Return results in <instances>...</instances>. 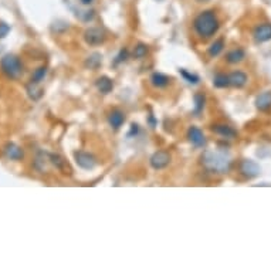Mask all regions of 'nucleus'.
Masks as SVG:
<instances>
[{"instance_id":"ddd939ff","label":"nucleus","mask_w":271,"mask_h":271,"mask_svg":"<svg viewBox=\"0 0 271 271\" xmlns=\"http://www.w3.org/2000/svg\"><path fill=\"white\" fill-rule=\"evenodd\" d=\"M256 108L262 113H267L271 110V91H264L256 98Z\"/></svg>"},{"instance_id":"f257e3e1","label":"nucleus","mask_w":271,"mask_h":271,"mask_svg":"<svg viewBox=\"0 0 271 271\" xmlns=\"http://www.w3.org/2000/svg\"><path fill=\"white\" fill-rule=\"evenodd\" d=\"M193 28L196 34L203 40L213 37L220 30V21L215 10H203L193 20Z\"/></svg>"},{"instance_id":"b1692460","label":"nucleus","mask_w":271,"mask_h":271,"mask_svg":"<svg viewBox=\"0 0 271 271\" xmlns=\"http://www.w3.org/2000/svg\"><path fill=\"white\" fill-rule=\"evenodd\" d=\"M46 75H47V67L44 66L38 67L37 70L33 73V75H31L30 83H33V84H40V83L46 78Z\"/></svg>"},{"instance_id":"412c9836","label":"nucleus","mask_w":271,"mask_h":271,"mask_svg":"<svg viewBox=\"0 0 271 271\" xmlns=\"http://www.w3.org/2000/svg\"><path fill=\"white\" fill-rule=\"evenodd\" d=\"M213 85L216 88H227L230 87V81H229V74L225 73H217L213 78Z\"/></svg>"},{"instance_id":"6e6552de","label":"nucleus","mask_w":271,"mask_h":271,"mask_svg":"<svg viewBox=\"0 0 271 271\" xmlns=\"http://www.w3.org/2000/svg\"><path fill=\"white\" fill-rule=\"evenodd\" d=\"M239 169H240V173L247 179L257 178L260 175V172H262L260 165L257 162L252 160V159H244V160H242Z\"/></svg>"},{"instance_id":"f3484780","label":"nucleus","mask_w":271,"mask_h":271,"mask_svg":"<svg viewBox=\"0 0 271 271\" xmlns=\"http://www.w3.org/2000/svg\"><path fill=\"white\" fill-rule=\"evenodd\" d=\"M149 81L155 88H166L170 84V77L163 73H153L150 75Z\"/></svg>"},{"instance_id":"2f4dec72","label":"nucleus","mask_w":271,"mask_h":271,"mask_svg":"<svg viewBox=\"0 0 271 271\" xmlns=\"http://www.w3.org/2000/svg\"><path fill=\"white\" fill-rule=\"evenodd\" d=\"M156 1H163V0H156Z\"/></svg>"},{"instance_id":"9d476101","label":"nucleus","mask_w":271,"mask_h":271,"mask_svg":"<svg viewBox=\"0 0 271 271\" xmlns=\"http://www.w3.org/2000/svg\"><path fill=\"white\" fill-rule=\"evenodd\" d=\"M187 139L196 148H203L206 145L205 134H203V131L200 128H197L195 125L189 127V130H187Z\"/></svg>"},{"instance_id":"9b49d317","label":"nucleus","mask_w":271,"mask_h":271,"mask_svg":"<svg viewBox=\"0 0 271 271\" xmlns=\"http://www.w3.org/2000/svg\"><path fill=\"white\" fill-rule=\"evenodd\" d=\"M229 81H230V87L240 90V88H244L246 84L249 83V75L242 70H236V71L229 74Z\"/></svg>"},{"instance_id":"a211bd4d","label":"nucleus","mask_w":271,"mask_h":271,"mask_svg":"<svg viewBox=\"0 0 271 271\" xmlns=\"http://www.w3.org/2000/svg\"><path fill=\"white\" fill-rule=\"evenodd\" d=\"M225 47H226L225 38L223 37L217 38V40H215V41L210 44V47L207 48V54L212 57V58H215V57L220 56V54L223 53Z\"/></svg>"},{"instance_id":"0eeeda50","label":"nucleus","mask_w":271,"mask_h":271,"mask_svg":"<svg viewBox=\"0 0 271 271\" xmlns=\"http://www.w3.org/2000/svg\"><path fill=\"white\" fill-rule=\"evenodd\" d=\"M253 40L257 44L269 43L271 41V23H262L257 24L253 30Z\"/></svg>"},{"instance_id":"aec40b11","label":"nucleus","mask_w":271,"mask_h":271,"mask_svg":"<svg viewBox=\"0 0 271 271\" xmlns=\"http://www.w3.org/2000/svg\"><path fill=\"white\" fill-rule=\"evenodd\" d=\"M48 159H50V163H51L54 168L66 173V170L68 169V166H67L66 160L61 158L58 153H48Z\"/></svg>"},{"instance_id":"f03ea898","label":"nucleus","mask_w":271,"mask_h":271,"mask_svg":"<svg viewBox=\"0 0 271 271\" xmlns=\"http://www.w3.org/2000/svg\"><path fill=\"white\" fill-rule=\"evenodd\" d=\"M202 165L210 173L223 175V173H227L232 168V160L222 152L205 150L202 155Z\"/></svg>"},{"instance_id":"2eb2a0df","label":"nucleus","mask_w":271,"mask_h":271,"mask_svg":"<svg viewBox=\"0 0 271 271\" xmlns=\"http://www.w3.org/2000/svg\"><path fill=\"white\" fill-rule=\"evenodd\" d=\"M95 87H97V90H98L100 93L104 94V95H107V94L113 93L114 81L110 78V77L103 75V77H100V78L95 80Z\"/></svg>"},{"instance_id":"393cba45","label":"nucleus","mask_w":271,"mask_h":271,"mask_svg":"<svg viewBox=\"0 0 271 271\" xmlns=\"http://www.w3.org/2000/svg\"><path fill=\"white\" fill-rule=\"evenodd\" d=\"M148 53H149V48L148 46L145 44V43H138L135 48H134V57L136 58V60H142V58H145V57L148 56Z\"/></svg>"},{"instance_id":"a878e982","label":"nucleus","mask_w":271,"mask_h":271,"mask_svg":"<svg viewBox=\"0 0 271 271\" xmlns=\"http://www.w3.org/2000/svg\"><path fill=\"white\" fill-rule=\"evenodd\" d=\"M101 54H98V53H94L91 56L88 57V60H87V63H85V66L90 67L91 70H95V68H98L100 64H101Z\"/></svg>"},{"instance_id":"4be33fe9","label":"nucleus","mask_w":271,"mask_h":271,"mask_svg":"<svg viewBox=\"0 0 271 271\" xmlns=\"http://www.w3.org/2000/svg\"><path fill=\"white\" fill-rule=\"evenodd\" d=\"M179 74L182 75V78H183L186 83H189V84L192 85L199 84V81H200L199 75L195 74V73H190V71H187L185 68H179Z\"/></svg>"},{"instance_id":"39448f33","label":"nucleus","mask_w":271,"mask_h":271,"mask_svg":"<svg viewBox=\"0 0 271 271\" xmlns=\"http://www.w3.org/2000/svg\"><path fill=\"white\" fill-rule=\"evenodd\" d=\"M105 38H107V36H105V31H104L103 28L90 27L85 30L84 40L88 46H100V44H103L104 41H105Z\"/></svg>"},{"instance_id":"dca6fc26","label":"nucleus","mask_w":271,"mask_h":271,"mask_svg":"<svg viewBox=\"0 0 271 271\" xmlns=\"http://www.w3.org/2000/svg\"><path fill=\"white\" fill-rule=\"evenodd\" d=\"M244 58H246V51H244L243 48H240V47L230 50L226 54V61L229 64H240L242 61H244Z\"/></svg>"},{"instance_id":"cd10ccee","label":"nucleus","mask_w":271,"mask_h":271,"mask_svg":"<svg viewBox=\"0 0 271 271\" xmlns=\"http://www.w3.org/2000/svg\"><path fill=\"white\" fill-rule=\"evenodd\" d=\"M10 33V26L6 23H0V38H4Z\"/></svg>"},{"instance_id":"1a4fd4ad","label":"nucleus","mask_w":271,"mask_h":271,"mask_svg":"<svg viewBox=\"0 0 271 271\" xmlns=\"http://www.w3.org/2000/svg\"><path fill=\"white\" fill-rule=\"evenodd\" d=\"M210 130L212 132H215L216 135H219L225 139H236L239 136V132L227 124H213Z\"/></svg>"},{"instance_id":"c756f323","label":"nucleus","mask_w":271,"mask_h":271,"mask_svg":"<svg viewBox=\"0 0 271 271\" xmlns=\"http://www.w3.org/2000/svg\"><path fill=\"white\" fill-rule=\"evenodd\" d=\"M93 1L94 0H80V3H81V4H84V6H90Z\"/></svg>"},{"instance_id":"20e7f679","label":"nucleus","mask_w":271,"mask_h":271,"mask_svg":"<svg viewBox=\"0 0 271 271\" xmlns=\"http://www.w3.org/2000/svg\"><path fill=\"white\" fill-rule=\"evenodd\" d=\"M74 159L75 163L84 170H91L97 166V158L94 156L93 153L90 152H85V150H77L74 152Z\"/></svg>"},{"instance_id":"423d86ee","label":"nucleus","mask_w":271,"mask_h":271,"mask_svg":"<svg viewBox=\"0 0 271 271\" xmlns=\"http://www.w3.org/2000/svg\"><path fill=\"white\" fill-rule=\"evenodd\" d=\"M172 162V156L166 150H156L149 159V163L155 170H160V169L168 168Z\"/></svg>"},{"instance_id":"bb28decb","label":"nucleus","mask_w":271,"mask_h":271,"mask_svg":"<svg viewBox=\"0 0 271 271\" xmlns=\"http://www.w3.org/2000/svg\"><path fill=\"white\" fill-rule=\"evenodd\" d=\"M128 57H130L128 50H127V48H121L120 53H118L117 57H115V60H114V66H120L122 63H125V61L128 60Z\"/></svg>"},{"instance_id":"6ab92c4d","label":"nucleus","mask_w":271,"mask_h":271,"mask_svg":"<svg viewBox=\"0 0 271 271\" xmlns=\"http://www.w3.org/2000/svg\"><path fill=\"white\" fill-rule=\"evenodd\" d=\"M193 103H195V107H193V115L199 117L200 114L203 113L206 105V95L202 93L195 94L193 97Z\"/></svg>"},{"instance_id":"7ed1b4c3","label":"nucleus","mask_w":271,"mask_h":271,"mask_svg":"<svg viewBox=\"0 0 271 271\" xmlns=\"http://www.w3.org/2000/svg\"><path fill=\"white\" fill-rule=\"evenodd\" d=\"M0 68L3 74L11 80H17L23 74V64L16 54H6L0 60Z\"/></svg>"},{"instance_id":"7c9ffc66","label":"nucleus","mask_w":271,"mask_h":271,"mask_svg":"<svg viewBox=\"0 0 271 271\" xmlns=\"http://www.w3.org/2000/svg\"><path fill=\"white\" fill-rule=\"evenodd\" d=\"M197 1H199V3H207L209 0H197Z\"/></svg>"},{"instance_id":"5701e85b","label":"nucleus","mask_w":271,"mask_h":271,"mask_svg":"<svg viewBox=\"0 0 271 271\" xmlns=\"http://www.w3.org/2000/svg\"><path fill=\"white\" fill-rule=\"evenodd\" d=\"M27 93L28 95H30V98L31 100H34V101H37V100H40L41 97H43V88L40 87L38 84H33V83H30V84L27 85Z\"/></svg>"},{"instance_id":"c85d7f7f","label":"nucleus","mask_w":271,"mask_h":271,"mask_svg":"<svg viewBox=\"0 0 271 271\" xmlns=\"http://www.w3.org/2000/svg\"><path fill=\"white\" fill-rule=\"evenodd\" d=\"M136 132H138V125H135V124H134L131 128V132L128 134V136H131L132 134H135V135H136Z\"/></svg>"},{"instance_id":"f8f14e48","label":"nucleus","mask_w":271,"mask_h":271,"mask_svg":"<svg viewBox=\"0 0 271 271\" xmlns=\"http://www.w3.org/2000/svg\"><path fill=\"white\" fill-rule=\"evenodd\" d=\"M3 152H4V155H6V158L10 159V160H21V159L24 158V152L23 149L20 148L19 145H16V143H13V142H9V143H6L4 145V148H3Z\"/></svg>"},{"instance_id":"4468645a","label":"nucleus","mask_w":271,"mask_h":271,"mask_svg":"<svg viewBox=\"0 0 271 271\" xmlns=\"http://www.w3.org/2000/svg\"><path fill=\"white\" fill-rule=\"evenodd\" d=\"M108 124L113 130H120L125 124V114L121 110H113L108 115Z\"/></svg>"}]
</instances>
